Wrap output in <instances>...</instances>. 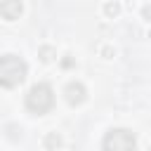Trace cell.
<instances>
[{
    "label": "cell",
    "instance_id": "obj_6",
    "mask_svg": "<svg viewBox=\"0 0 151 151\" xmlns=\"http://www.w3.org/2000/svg\"><path fill=\"white\" fill-rule=\"evenodd\" d=\"M61 146V134L59 132H47L45 134V149L47 151H57Z\"/></svg>",
    "mask_w": 151,
    "mask_h": 151
},
{
    "label": "cell",
    "instance_id": "obj_9",
    "mask_svg": "<svg viewBox=\"0 0 151 151\" xmlns=\"http://www.w3.org/2000/svg\"><path fill=\"white\" fill-rule=\"evenodd\" d=\"M142 14H144V19H151V5H144Z\"/></svg>",
    "mask_w": 151,
    "mask_h": 151
},
{
    "label": "cell",
    "instance_id": "obj_4",
    "mask_svg": "<svg viewBox=\"0 0 151 151\" xmlns=\"http://www.w3.org/2000/svg\"><path fill=\"white\" fill-rule=\"evenodd\" d=\"M64 97H66V101H68L71 106H80V104L87 99V90H85V85H83V83L71 80V83L64 87Z\"/></svg>",
    "mask_w": 151,
    "mask_h": 151
},
{
    "label": "cell",
    "instance_id": "obj_7",
    "mask_svg": "<svg viewBox=\"0 0 151 151\" xmlns=\"http://www.w3.org/2000/svg\"><path fill=\"white\" fill-rule=\"evenodd\" d=\"M38 57H40L42 61H50V59H54V47H50V45H42V47L38 50Z\"/></svg>",
    "mask_w": 151,
    "mask_h": 151
},
{
    "label": "cell",
    "instance_id": "obj_5",
    "mask_svg": "<svg viewBox=\"0 0 151 151\" xmlns=\"http://www.w3.org/2000/svg\"><path fill=\"white\" fill-rule=\"evenodd\" d=\"M21 12H24V2H21V0H5V2H0V17H2L5 21L19 19Z\"/></svg>",
    "mask_w": 151,
    "mask_h": 151
},
{
    "label": "cell",
    "instance_id": "obj_8",
    "mask_svg": "<svg viewBox=\"0 0 151 151\" xmlns=\"http://www.w3.org/2000/svg\"><path fill=\"white\" fill-rule=\"evenodd\" d=\"M104 12H106L109 17H116V14L120 12V5H118V2H106V5H104Z\"/></svg>",
    "mask_w": 151,
    "mask_h": 151
},
{
    "label": "cell",
    "instance_id": "obj_11",
    "mask_svg": "<svg viewBox=\"0 0 151 151\" xmlns=\"http://www.w3.org/2000/svg\"><path fill=\"white\" fill-rule=\"evenodd\" d=\"M149 151H151V146H149Z\"/></svg>",
    "mask_w": 151,
    "mask_h": 151
},
{
    "label": "cell",
    "instance_id": "obj_1",
    "mask_svg": "<svg viewBox=\"0 0 151 151\" xmlns=\"http://www.w3.org/2000/svg\"><path fill=\"white\" fill-rule=\"evenodd\" d=\"M28 64L19 54H0V87H17L26 80Z\"/></svg>",
    "mask_w": 151,
    "mask_h": 151
},
{
    "label": "cell",
    "instance_id": "obj_3",
    "mask_svg": "<svg viewBox=\"0 0 151 151\" xmlns=\"http://www.w3.org/2000/svg\"><path fill=\"white\" fill-rule=\"evenodd\" d=\"M101 151H137V137L127 127H111L101 139Z\"/></svg>",
    "mask_w": 151,
    "mask_h": 151
},
{
    "label": "cell",
    "instance_id": "obj_10",
    "mask_svg": "<svg viewBox=\"0 0 151 151\" xmlns=\"http://www.w3.org/2000/svg\"><path fill=\"white\" fill-rule=\"evenodd\" d=\"M61 64H64V66H66V68H68V66H73V59H71V57H68V54H66V57H64V59H61Z\"/></svg>",
    "mask_w": 151,
    "mask_h": 151
},
{
    "label": "cell",
    "instance_id": "obj_2",
    "mask_svg": "<svg viewBox=\"0 0 151 151\" xmlns=\"http://www.w3.org/2000/svg\"><path fill=\"white\" fill-rule=\"evenodd\" d=\"M54 106V90L47 83H35L28 92H26V109L35 116L47 113Z\"/></svg>",
    "mask_w": 151,
    "mask_h": 151
}]
</instances>
